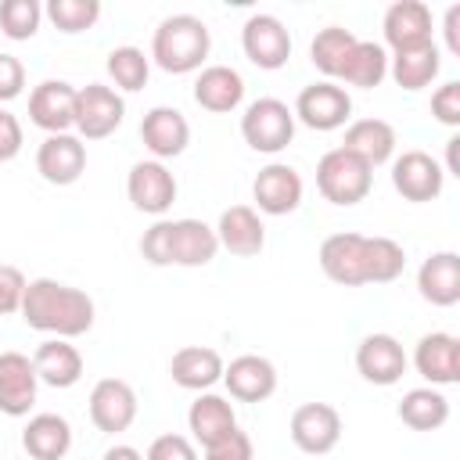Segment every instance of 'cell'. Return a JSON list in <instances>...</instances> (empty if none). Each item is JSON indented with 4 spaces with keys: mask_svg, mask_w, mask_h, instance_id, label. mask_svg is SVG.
<instances>
[{
    "mask_svg": "<svg viewBox=\"0 0 460 460\" xmlns=\"http://www.w3.org/2000/svg\"><path fill=\"white\" fill-rule=\"evenodd\" d=\"M22 316L32 331H43L54 338H79L93 327V298L54 277H36L25 288Z\"/></svg>",
    "mask_w": 460,
    "mask_h": 460,
    "instance_id": "6da1fadb",
    "label": "cell"
},
{
    "mask_svg": "<svg viewBox=\"0 0 460 460\" xmlns=\"http://www.w3.org/2000/svg\"><path fill=\"white\" fill-rule=\"evenodd\" d=\"M219 252L216 230L201 219H158L140 237V255L151 266H208Z\"/></svg>",
    "mask_w": 460,
    "mask_h": 460,
    "instance_id": "7a4b0ae2",
    "label": "cell"
},
{
    "mask_svg": "<svg viewBox=\"0 0 460 460\" xmlns=\"http://www.w3.org/2000/svg\"><path fill=\"white\" fill-rule=\"evenodd\" d=\"M208 50H212V32L198 14H169L155 29L147 58L169 75H187V72H201Z\"/></svg>",
    "mask_w": 460,
    "mask_h": 460,
    "instance_id": "3957f363",
    "label": "cell"
},
{
    "mask_svg": "<svg viewBox=\"0 0 460 460\" xmlns=\"http://www.w3.org/2000/svg\"><path fill=\"white\" fill-rule=\"evenodd\" d=\"M374 169L345 147H331L316 162V187L331 205H359L370 194Z\"/></svg>",
    "mask_w": 460,
    "mask_h": 460,
    "instance_id": "277c9868",
    "label": "cell"
},
{
    "mask_svg": "<svg viewBox=\"0 0 460 460\" xmlns=\"http://www.w3.org/2000/svg\"><path fill=\"white\" fill-rule=\"evenodd\" d=\"M241 137L252 151L277 155L295 140V111L280 97H259L241 115Z\"/></svg>",
    "mask_w": 460,
    "mask_h": 460,
    "instance_id": "5b68a950",
    "label": "cell"
},
{
    "mask_svg": "<svg viewBox=\"0 0 460 460\" xmlns=\"http://www.w3.org/2000/svg\"><path fill=\"white\" fill-rule=\"evenodd\" d=\"M320 270L327 280L341 284V288H359L370 284V237L367 234H331L320 244Z\"/></svg>",
    "mask_w": 460,
    "mask_h": 460,
    "instance_id": "8992f818",
    "label": "cell"
},
{
    "mask_svg": "<svg viewBox=\"0 0 460 460\" xmlns=\"http://www.w3.org/2000/svg\"><path fill=\"white\" fill-rule=\"evenodd\" d=\"M295 122L316 129V133H331V129H341L352 115V97L341 83H331V79H320V83H309L298 90L295 97Z\"/></svg>",
    "mask_w": 460,
    "mask_h": 460,
    "instance_id": "52a82bcc",
    "label": "cell"
},
{
    "mask_svg": "<svg viewBox=\"0 0 460 460\" xmlns=\"http://www.w3.org/2000/svg\"><path fill=\"white\" fill-rule=\"evenodd\" d=\"M126 101L119 90L104 83H86L75 90V137L79 140H104L122 126Z\"/></svg>",
    "mask_w": 460,
    "mask_h": 460,
    "instance_id": "ba28073f",
    "label": "cell"
},
{
    "mask_svg": "<svg viewBox=\"0 0 460 460\" xmlns=\"http://www.w3.org/2000/svg\"><path fill=\"white\" fill-rule=\"evenodd\" d=\"M241 47H244V58L255 65V68H266V72H277L288 65L291 58V32L288 25L277 18V14H252L244 25H241Z\"/></svg>",
    "mask_w": 460,
    "mask_h": 460,
    "instance_id": "9c48e42d",
    "label": "cell"
},
{
    "mask_svg": "<svg viewBox=\"0 0 460 460\" xmlns=\"http://www.w3.org/2000/svg\"><path fill=\"white\" fill-rule=\"evenodd\" d=\"M126 194H129L137 212L165 216L172 208V201H176V176L169 172L165 162H155V158L133 162L129 176H126Z\"/></svg>",
    "mask_w": 460,
    "mask_h": 460,
    "instance_id": "30bf717a",
    "label": "cell"
},
{
    "mask_svg": "<svg viewBox=\"0 0 460 460\" xmlns=\"http://www.w3.org/2000/svg\"><path fill=\"white\" fill-rule=\"evenodd\" d=\"M406 367H410V356H406V349H402V341L395 334L377 331V334H367L356 345V370L370 385H381V388L399 385Z\"/></svg>",
    "mask_w": 460,
    "mask_h": 460,
    "instance_id": "8fae6325",
    "label": "cell"
},
{
    "mask_svg": "<svg viewBox=\"0 0 460 460\" xmlns=\"http://www.w3.org/2000/svg\"><path fill=\"white\" fill-rule=\"evenodd\" d=\"M442 183H446V172L438 165V158H431L428 151H402L399 158H392V187L420 205V201H435L442 194Z\"/></svg>",
    "mask_w": 460,
    "mask_h": 460,
    "instance_id": "7c38bea8",
    "label": "cell"
},
{
    "mask_svg": "<svg viewBox=\"0 0 460 460\" xmlns=\"http://www.w3.org/2000/svg\"><path fill=\"white\" fill-rule=\"evenodd\" d=\"M341 438V413L331 402H302L291 413V442L309 453V456H323L338 446Z\"/></svg>",
    "mask_w": 460,
    "mask_h": 460,
    "instance_id": "4fadbf2b",
    "label": "cell"
},
{
    "mask_svg": "<svg viewBox=\"0 0 460 460\" xmlns=\"http://www.w3.org/2000/svg\"><path fill=\"white\" fill-rule=\"evenodd\" d=\"M36 172L54 187L75 183L86 172V144L75 133L43 137V144L36 147Z\"/></svg>",
    "mask_w": 460,
    "mask_h": 460,
    "instance_id": "5bb4252c",
    "label": "cell"
},
{
    "mask_svg": "<svg viewBox=\"0 0 460 460\" xmlns=\"http://www.w3.org/2000/svg\"><path fill=\"white\" fill-rule=\"evenodd\" d=\"M252 198L266 216H288L302 205V176L288 162H270L252 180Z\"/></svg>",
    "mask_w": 460,
    "mask_h": 460,
    "instance_id": "9a60e30c",
    "label": "cell"
},
{
    "mask_svg": "<svg viewBox=\"0 0 460 460\" xmlns=\"http://www.w3.org/2000/svg\"><path fill=\"white\" fill-rule=\"evenodd\" d=\"M90 420L104 435H119L137 420V392L122 377H101L90 392Z\"/></svg>",
    "mask_w": 460,
    "mask_h": 460,
    "instance_id": "2e32d148",
    "label": "cell"
},
{
    "mask_svg": "<svg viewBox=\"0 0 460 460\" xmlns=\"http://www.w3.org/2000/svg\"><path fill=\"white\" fill-rule=\"evenodd\" d=\"M29 119L47 137L68 133L75 126V86L65 79H43L29 93Z\"/></svg>",
    "mask_w": 460,
    "mask_h": 460,
    "instance_id": "e0dca14e",
    "label": "cell"
},
{
    "mask_svg": "<svg viewBox=\"0 0 460 460\" xmlns=\"http://www.w3.org/2000/svg\"><path fill=\"white\" fill-rule=\"evenodd\" d=\"M140 140L144 147L151 151L155 162H165V158H176L187 151L190 144V126L183 119L180 108H169V104H155L151 111H144L140 119Z\"/></svg>",
    "mask_w": 460,
    "mask_h": 460,
    "instance_id": "ac0fdd59",
    "label": "cell"
},
{
    "mask_svg": "<svg viewBox=\"0 0 460 460\" xmlns=\"http://www.w3.org/2000/svg\"><path fill=\"white\" fill-rule=\"evenodd\" d=\"M413 367L417 374L438 388V385H456L460 381V338L446 331H431L417 341L413 349Z\"/></svg>",
    "mask_w": 460,
    "mask_h": 460,
    "instance_id": "d6986e66",
    "label": "cell"
},
{
    "mask_svg": "<svg viewBox=\"0 0 460 460\" xmlns=\"http://www.w3.org/2000/svg\"><path fill=\"white\" fill-rule=\"evenodd\" d=\"M223 385L237 402H262L277 392V367L266 356L244 352L223 367Z\"/></svg>",
    "mask_w": 460,
    "mask_h": 460,
    "instance_id": "ffe728a7",
    "label": "cell"
},
{
    "mask_svg": "<svg viewBox=\"0 0 460 460\" xmlns=\"http://www.w3.org/2000/svg\"><path fill=\"white\" fill-rule=\"evenodd\" d=\"M40 377L32 370V359L25 352H0V413L25 417L36 402Z\"/></svg>",
    "mask_w": 460,
    "mask_h": 460,
    "instance_id": "44dd1931",
    "label": "cell"
},
{
    "mask_svg": "<svg viewBox=\"0 0 460 460\" xmlns=\"http://www.w3.org/2000/svg\"><path fill=\"white\" fill-rule=\"evenodd\" d=\"M381 32H385V43L392 47V54L431 43V7L424 0H395L385 11Z\"/></svg>",
    "mask_w": 460,
    "mask_h": 460,
    "instance_id": "7402d4cb",
    "label": "cell"
},
{
    "mask_svg": "<svg viewBox=\"0 0 460 460\" xmlns=\"http://www.w3.org/2000/svg\"><path fill=\"white\" fill-rule=\"evenodd\" d=\"M216 230V241L219 248H226L230 255H241V259H252L266 248V226L259 219V212L252 205H230L219 212V223L212 226Z\"/></svg>",
    "mask_w": 460,
    "mask_h": 460,
    "instance_id": "603a6c76",
    "label": "cell"
},
{
    "mask_svg": "<svg viewBox=\"0 0 460 460\" xmlns=\"http://www.w3.org/2000/svg\"><path fill=\"white\" fill-rule=\"evenodd\" d=\"M417 291L424 302L449 309L460 302V255L456 252H435L417 270Z\"/></svg>",
    "mask_w": 460,
    "mask_h": 460,
    "instance_id": "cb8c5ba5",
    "label": "cell"
},
{
    "mask_svg": "<svg viewBox=\"0 0 460 460\" xmlns=\"http://www.w3.org/2000/svg\"><path fill=\"white\" fill-rule=\"evenodd\" d=\"M223 356L208 345H183L169 359V374L187 392H208L216 381H223Z\"/></svg>",
    "mask_w": 460,
    "mask_h": 460,
    "instance_id": "d4e9b609",
    "label": "cell"
},
{
    "mask_svg": "<svg viewBox=\"0 0 460 460\" xmlns=\"http://www.w3.org/2000/svg\"><path fill=\"white\" fill-rule=\"evenodd\" d=\"M32 370L50 388H72L83 377V356L68 338H47L32 352Z\"/></svg>",
    "mask_w": 460,
    "mask_h": 460,
    "instance_id": "484cf974",
    "label": "cell"
},
{
    "mask_svg": "<svg viewBox=\"0 0 460 460\" xmlns=\"http://www.w3.org/2000/svg\"><path fill=\"white\" fill-rule=\"evenodd\" d=\"M194 101L205 111H216V115L234 111L244 101V79H241V72L230 68V65H205L198 72V79H194Z\"/></svg>",
    "mask_w": 460,
    "mask_h": 460,
    "instance_id": "4316f807",
    "label": "cell"
},
{
    "mask_svg": "<svg viewBox=\"0 0 460 460\" xmlns=\"http://www.w3.org/2000/svg\"><path fill=\"white\" fill-rule=\"evenodd\" d=\"M395 144H399V137H395L392 122H385V119H356V122H349L345 140H341V147L352 151L356 158H363L370 169L392 162Z\"/></svg>",
    "mask_w": 460,
    "mask_h": 460,
    "instance_id": "83f0119b",
    "label": "cell"
},
{
    "mask_svg": "<svg viewBox=\"0 0 460 460\" xmlns=\"http://www.w3.org/2000/svg\"><path fill=\"white\" fill-rule=\"evenodd\" d=\"M187 428L194 435V442L205 449L212 446L216 438H223L226 431L237 428V413H234V402L226 395H216V392H201L190 410H187Z\"/></svg>",
    "mask_w": 460,
    "mask_h": 460,
    "instance_id": "f1b7e54d",
    "label": "cell"
},
{
    "mask_svg": "<svg viewBox=\"0 0 460 460\" xmlns=\"http://www.w3.org/2000/svg\"><path fill=\"white\" fill-rule=\"evenodd\" d=\"M29 460H65L72 449V424L61 413H36L22 431Z\"/></svg>",
    "mask_w": 460,
    "mask_h": 460,
    "instance_id": "f546056e",
    "label": "cell"
},
{
    "mask_svg": "<svg viewBox=\"0 0 460 460\" xmlns=\"http://www.w3.org/2000/svg\"><path fill=\"white\" fill-rule=\"evenodd\" d=\"M388 75V50L374 40H356L338 68L334 79H341L345 86H359V90H374L381 86Z\"/></svg>",
    "mask_w": 460,
    "mask_h": 460,
    "instance_id": "4dcf8cb0",
    "label": "cell"
},
{
    "mask_svg": "<svg viewBox=\"0 0 460 460\" xmlns=\"http://www.w3.org/2000/svg\"><path fill=\"white\" fill-rule=\"evenodd\" d=\"M438 68H442V54H438L435 40L431 43H420V47H410V50H399V54L388 58V75L402 90H424V86H431V79L438 75Z\"/></svg>",
    "mask_w": 460,
    "mask_h": 460,
    "instance_id": "1f68e13d",
    "label": "cell"
},
{
    "mask_svg": "<svg viewBox=\"0 0 460 460\" xmlns=\"http://www.w3.org/2000/svg\"><path fill=\"white\" fill-rule=\"evenodd\" d=\"M399 420L406 428H413V431H438L449 420V399L431 385L410 388L399 399Z\"/></svg>",
    "mask_w": 460,
    "mask_h": 460,
    "instance_id": "d6a6232c",
    "label": "cell"
},
{
    "mask_svg": "<svg viewBox=\"0 0 460 460\" xmlns=\"http://www.w3.org/2000/svg\"><path fill=\"white\" fill-rule=\"evenodd\" d=\"M356 40H359V36H356L352 29H345V25H327V29H320V32L313 36L309 58H313V65L334 83V75H338L345 54H349V47H352Z\"/></svg>",
    "mask_w": 460,
    "mask_h": 460,
    "instance_id": "836d02e7",
    "label": "cell"
},
{
    "mask_svg": "<svg viewBox=\"0 0 460 460\" xmlns=\"http://www.w3.org/2000/svg\"><path fill=\"white\" fill-rule=\"evenodd\" d=\"M104 68H108V75H111V83H115L119 90L137 93V90H144V86H147V75H151V58H147L140 47H129V43H126V47L108 50Z\"/></svg>",
    "mask_w": 460,
    "mask_h": 460,
    "instance_id": "e575fe53",
    "label": "cell"
},
{
    "mask_svg": "<svg viewBox=\"0 0 460 460\" xmlns=\"http://www.w3.org/2000/svg\"><path fill=\"white\" fill-rule=\"evenodd\" d=\"M47 18H50L61 32L75 36V32H86V29L97 25V18H101V0H47Z\"/></svg>",
    "mask_w": 460,
    "mask_h": 460,
    "instance_id": "d590c367",
    "label": "cell"
},
{
    "mask_svg": "<svg viewBox=\"0 0 460 460\" xmlns=\"http://www.w3.org/2000/svg\"><path fill=\"white\" fill-rule=\"evenodd\" d=\"M43 22V7L36 0H0V32L7 40H32Z\"/></svg>",
    "mask_w": 460,
    "mask_h": 460,
    "instance_id": "8d00e7d4",
    "label": "cell"
},
{
    "mask_svg": "<svg viewBox=\"0 0 460 460\" xmlns=\"http://www.w3.org/2000/svg\"><path fill=\"white\" fill-rule=\"evenodd\" d=\"M205 460H255V446H252L248 431L234 428L223 438H216L212 446H205Z\"/></svg>",
    "mask_w": 460,
    "mask_h": 460,
    "instance_id": "74e56055",
    "label": "cell"
},
{
    "mask_svg": "<svg viewBox=\"0 0 460 460\" xmlns=\"http://www.w3.org/2000/svg\"><path fill=\"white\" fill-rule=\"evenodd\" d=\"M25 273L11 262H0V316H11V313H22V298H25Z\"/></svg>",
    "mask_w": 460,
    "mask_h": 460,
    "instance_id": "f35d334b",
    "label": "cell"
},
{
    "mask_svg": "<svg viewBox=\"0 0 460 460\" xmlns=\"http://www.w3.org/2000/svg\"><path fill=\"white\" fill-rule=\"evenodd\" d=\"M431 115H435L442 126H449V129L460 126V83H456V79H446V83L431 93Z\"/></svg>",
    "mask_w": 460,
    "mask_h": 460,
    "instance_id": "ab89813d",
    "label": "cell"
},
{
    "mask_svg": "<svg viewBox=\"0 0 460 460\" xmlns=\"http://www.w3.org/2000/svg\"><path fill=\"white\" fill-rule=\"evenodd\" d=\"M144 460H198V449H194V442H190L187 435L169 431V435H158V438L147 446Z\"/></svg>",
    "mask_w": 460,
    "mask_h": 460,
    "instance_id": "60d3db41",
    "label": "cell"
},
{
    "mask_svg": "<svg viewBox=\"0 0 460 460\" xmlns=\"http://www.w3.org/2000/svg\"><path fill=\"white\" fill-rule=\"evenodd\" d=\"M22 140H25V133H22L18 115H14V111H7V108H0V162L18 158Z\"/></svg>",
    "mask_w": 460,
    "mask_h": 460,
    "instance_id": "b9f144b4",
    "label": "cell"
},
{
    "mask_svg": "<svg viewBox=\"0 0 460 460\" xmlns=\"http://www.w3.org/2000/svg\"><path fill=\"white\" fill-rule=\"evenodd\" d=\"M25 86V65L14 54H0V101H14Z\"/></svg>",
    "mask_w": 460,
    "mask_h": 460,
    "instance_id": "7bdbcfd3",
    "label": "cell"
},
{
    "mask_svg": "<svg viewBox=\"0 0 460 460\" xmlns=\"http://www.w3.org/2000/svg\"><path fill=\"white\" fill-rule=\"evenodd\" d=\"M442 32H446V50L460 58V4H449L446 22H442Z\"/></svg>",
    "mask_w": 460,
    "mask_h": 460,
    "instance_id": "ee69618b",
    "label": "cell"
},
{
    "mask_svg": "<svg viewBox=\"0 0 460 460\" xmlns=\"http://www.w3.org/2000/svg\"><path fill=\"white\" fill-rule=\"evenodd\" d=\"M442 172L460 176V137H456V133L446 140V169H442Z\"/></svg>",
    "mask_w": 460,
    "mask_h": 460,
    "instance_id": "f6af8a7d",
    "label": "cell"
},
{
    "mask_svg": "<svg viewBox=\"0 0 460 460\" xmlns=\"http://www.w3.org/2000/svg\"><path fill=\"white\" fill-rule=\"evenodd\" d=\"M101 460H144V453L133 449V446H122V442H119V446H108Z\"/></svg>",
    "mask_w": 460,
    "mask_h": 460,
    "instance_id": "bcb514c9",
    "label": "cell"
}]
</instances>
